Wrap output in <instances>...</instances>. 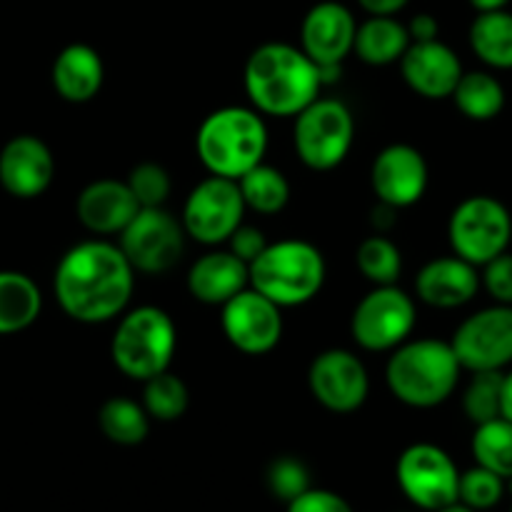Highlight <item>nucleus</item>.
Returning a JSON list of instances; mask_svg holds the SVG:
<instances>
[{"label":"nucleus","mask_w":512,"mask_h":512,"mask_svg":"<svg viewBox=\"0 0 512 512\" xmlns=\"http://www.w3.org/2000/svg\"><path fill=\"white\" fill-rule=\"evenodd\" d=\"M360 8L370 15H395L403 10L410 0H358Z\"/></svg>","instance_id":"nucleus-41"},{"label":"nucleus","mask_w":512,"mask_h":512,"mask_svg":"<svg viewBox=\"0 0 512 512\" xmlns=\"http://www.w3.org/2000/svg\"><path fill=\"white\" fill-rule=\"evenodd\" d=\"M43 310V295L30 275L0 270V335L30 328Z\"/></svg>","instance_id":"nucleus-25"},{"label":"nucleus","mask_w":512,"mask_h":512,"mask_svg":"<svg viewBox=\"0 0 512 512\" xmlns=\"http://www.w3.org/2000/svg\"><path fill=\"white\" fill-rule=\"evenodd\" d=\"M418 310L413 298L398 285H373L350 318V335L368 353H390L413 333Z\"/></svg>","instance_id":"nucleus-9"},{"label":"nucleus","mask_w":512,"mask_h":512,"mask_svg":"<svg viewBox=\"0 0 512 512\" xmlns=\"http://www.w3.org/2000/svg\"><path fill=\"white\" fill-rule=\"evenodd\" d=\"M240 195L248 210H255L260 215H275L285 210L290 203V183L278 168L268 165L263 160L260 165L250 168L248 173L240 175L238 180Z\"/></svg>","instance_id":"nucleus-28"},{"label":"nucleus","mask_w":512,"mask_h":512,"mask_svg":"<svg viewBox=\"0 0 512 512\" xmlns=\"http://www.w3.org/2000/svg\"><path fill=\"white\" fill-rule=\"evenodd\" d=\"M195 150L210 175L238 180L260 165L268 153V128L263 115L245 105H225L200 123Z\"/></svg>","instance_id":"nucleus-4"},{"label":"nucleus","mask_w":512,"mask_h":512,"mask_svg":"<svg viewBox=\"0 0 512 512\" xmlns=\"http://www.w3.org/2000/svg\"><path fill=\"white\" fill-rule=\"evenodd\" d=\"M428 160L415 145L393 143L380 150L370 168V185L378 203L395 210L420 203L428 190Z\"/></svg>","instance_id":"nucleus-16"},{"label":"nucleus","mask_w":512,"mask_h":512,"mask_svg":"<svg viewBox=\"0 0 512 512\" xmlns=\"http://www.w3.org/2000/svg\"><path fill=\"white\" fill-rule=\"evenodd\" d=\"M100 433L115 445L133 448L140 445L150 433V415L145 413L143 403L130 398H110L98 410Z\"/></svg>","instance_id":"nucleus-29"},{"label":"nucleus","mask_w":512,"mask_h":512,"mask_svg":"<svg viewBox=\"0 0 512 512\" xmlns=\"http://www.w3.org/2000/svg\"><path fill=\"white\" fill-rule=\"evenodd\" d=\"M510 512H512V508H510Z\"/></svg>","instance_id":"nucleus-46"},{"label":"nucleus","mask_w":512,"mask_h":512,"mask_svg":"<svg viewBox=\"0 0 512 512\" xmlns=\"http://www.w3.org/2000/svg\"><path fill=\"white\" fill-rule=\"evenodd\" d=\"M220 328L225 340L245 355H268L283 338V308L248 288L220 305Z\"/></svg>","instance_id":"nucleus-14"},{"label":"nucleus","mask_w":512,"mask_h":512,"mask_svg":"<svg viewBox=\"0 0 512 512\" xmlns=\"http://www.w3.org/2000/svg\"><path fill=\"white\" fill-rule=\"evenodd\" d=\"M55 180V158L38 135H15L0 150V185L20 200L43 195Z\"/></svg>","instance_id":"nucleus-17"},{"label":"nucleus","mask_w":512,"mask_h":512,"mask_svg":"<svg viewBox=\"0 0 512 512\" xmlns=\"http://www.w3.org/2000/svg\"><path fill=\"white\" fill-rule=\"evenodd\" d=\"M480 288L488 290L493 303L512 305V253H500L498 258L488 260L480 273Z\"/></svg>","instance_id":"nucleus-37"},{"label":"nucleus","mask_w":512,"mask_h":512,"mask_svg":"<svg viewBox=\"0 0 512 512\" xmlns=\"http://www.w3.org/2000/svg\"><path fill=\"white\" fill-rule=\"evenodd\" d=\"M288 512H353L348 500L333 490L308 488L288 503Z\"/></svg>","instance_id":"nucleus-38"},{"label":"nucleus","mask_w":512,"mask_h":512,"mask_svg":"<svg viewBox=\"0 0 512 512\" xmlns=\"http://www.w3.org/2000/svg\"><path fill=\"white\" fill-rule=\"evenodd\" d=\"M450 348L468 373L508 370L512 365V305L493 303L468 315L450 338Z\"/></svg>","instance_id":"nucleus-13"},{"label":"nucleus","mask_w":512,"mask_h":512,"mask_svg":"<svg viewBox=\"0 0 512 512\" xmlns=\"http://www.w3.org/2000/svg\"><path fill=\"white\" fill-rule=\"evenodd\" d=\"M355 143V118L338 98H315L295 115L293 145L300 163L318 173L338 168Z\"/></svg>","instance_id":"nucleus-7"},{"label":"nucleus","mask_w":512,"mask_h":512,"mask_svg":"<svg viewBox=\"0 0 512 512\" xmlns=\"http://www.w3.org/2000/svg\"><path fill=\"white\" fill-rule=\"evenodd\" d=\"M268 488L275 498L290 503L293 498H298L300 493H305L310 485V470L305 468V463L300 458H293V455H283V458L273 460L268 468Z\"/></svg>","instance_id":"nucleus-36"},{"label":"nucleus","mask_w":512,"mask_h":512,"mask_svg":"<svg viewBox=\"0 0 512 512\" xmlns=\"http://www.w3.org/2000/svg\"><path fill=\"white\" fill-rule=\"evenodd\" d=\"M435 512H475V510L465 508L463 503H450V505H445V508H440V510H435Z\"/></svg>","instance_id":"nucleus-45"},{"label":"nucleus","mask_w":512,"mask_h":512,"mask_svg":"<svg viewBox=\"0 0 512 512\" xmlns=\"http://www.w3.org/2000/svg\"><path fill=\"white\" fill-rule=\"evenodd\" d=\"M398 63L408 88L425 100L450 98L463 75L458 53L440 38L410 43Z\"/></svg>","instance_id":"nucleus-19"},{"label":"nucleus","mask_w":512,"mask_h":512,"mask_svg":"<svg viewBox=\"0 0 512 512\" xmlns=\"http://www.w3.org/2000/svg\"><path fill=\"white\" fill-rule=\"evenodd\" d=\"M470 48L493 70H512V13L490 10L478 13L470 25Z\"/></svg>","instance_id":"nucleus-27"},{"label":"nucleus","mask_w":512,"mask_h":512,"mask_svg":"<svg viewBox=\"0 0 512 512\" xmlns=\"http://www.w3.org/2000/svg\"><path fill=\"white\" fill-rule=\"evenodd\" d=\"M473 458L480 468L512 480V420L500 415L488 423L475 425Z\"/></svg>","instance_id":"nucleus-30"},{"label":"nucleus","mask_w":512,"mask_h":512,"mask_svg":"<svg viewBox=\"0 0 512 512\" xmlns=\"http://www.w3.org/2000/svg\"><path fill=\"white\" fill-rule=\"evenodd\" d=\"M480 290V273L475 265L458 255L435 258L420 268L415 293L425 305L438 310H455L468 305Z\"/></svg>","instance_id":"nucleus-21"},{"label":"nucleus","mask_w":512,"mask_h":512,"mask_svg":"<svg viewBox=\"0 0 512 512\" xmlns=\"http://www.w3.org/2000/svg\"><path fill=\"white\" fill-rule=\"evenodd\" d=\"M175 348H178V330L173 318L163 308L140 305L125 310L115 328L110 355L125 378L145 380L170 370Z\"/></svg>","instance_id":"nucleus-6"},{"label":"nucleus","mask_w":512,"mask_h":512,"mask_svg":"<svg viewBox=\"0 0 512 512\" xmlns=\"http://www.w3.org/2000/svg\"><path fill=\"white\" fill-rule=\"evenodd\" d=\"M248 270L250 288L273 300L278 308H300L318 298L328 273L323 253L300 238L268 243Z\"/></svg>","instance_id":"nucleus-5"},{"label":"nucleus","mask_w":512,"mask_h":512,"mask_svg":"<svg viewBox=\"0 0 512 512\" xmlns=\"http://www.w3.org/2000/svg\"><path fill=\"white\" fill-rule=\"evenodd\" d=\"M503 418L512 420V370L503 378Z\"/></svg>","instance_id":"nucleus-43"},{"label":"nucleus","mask_w":512,"mask_h":512,"mask_svg":"<svg viewBox=\"0 0 512 512\" xmlns=\"http://www.w3.org/2000/svg\"><path fill=\"white\" fill-rule=\"evenodd\" d=\"M183 223L165 205L140 208L123 233L118 235V248L133 265L135 273L163 275L180 263L185 253Z\"/></svg>","instance_id":"nucleus-10"},{"label":"nucleus","mask_w":512,"mask_h":512,"mask_svg":"<svg viewBox=\"0 0 512 512\" xmlns=\"http://www.w3.org/2000/svg\"><path fill=\"white\" fill-rule=\"evenodd\" d=\"M245 203L235 180L208 175L188 193L180 223L188 238L200 245H220L243 225Z\"/></svg>","instance_id":"nucleus-11"},{"label":"nucleus","mask_w":512,"mask_h":512,"mask_svg":"<svg viewBox=\"0 0 512 512\" xmlns=\"http://www.w3.org/2000/svg\"><path fill=\"white\" fill-rule=\"evenodd\" d=\"M470 383L463 393V413L473 425L488 423V420L503 415V378L505 370H483L470 373Z\"/></svg>","instance_id":"nucleus-33"},{"label":"nucleus","mask_w":512,"mask_h":512,"mask_svg":"<svg viewBox=\"0 0 512 512\" xmlns=\"http://www.w3.org/2000/svg\"><path fill=\"white\" fill-rule=\"evenodd\" d=\"M395 478L405 498L420 510L435 512L458 503V465L433 443H415L405 448L395 465Z\"/></svg>","instance_id":"nucleus-12"},{"label":"nucleus","mask_w":512,"mask_h":512,"mask_svg":"<svg viewBox=\"0 0 512 512\" xmlns=\"http://www.w3.org/2000/svg\"><path fill=\"white\" fill-rule=\"evenodd\" d=\"M308 388L325 410L348 415L368 400L370 378L358 355L345 348H330L310 363Z\"/></svg>","instance_id":"nucleus-15"},{"label":"nucleus","mask_w":512,"mask_h":512,"mask_svg":"<svg viewBox=\"0 0 512 512\" xmlns=\"http://www.w3.org/2000/svg\"><path fill=\"white\" fill-rule=\"evenodd\" d=\"M188 405V385L178 375L170 373V370H165V373L155 375V378L143 383V408L150 415V420L173 423V420L183 418Z\"/></svg>","instance_id":"nucleus-32"},{"label":"nucleus","mask_w":512,"mask_h":512,"mask_svg":"<svg viewBox=\"0 0 512 512\" xmlns=\"http://www.w3.org/2000/svg\"><path fill=\"white\" fill-rule=\"evenodd\" d=\"M105 80L103 58L85 43H70L55 55L53 88L68 103H90Z\"/></svg>","instance_id":"nucleus-23"},{"label":"nucleus","mask_w":512,"mask_h":512,"mask_svg":"<svg viewBox=\"0 0 512 512\" xmlns=\"http://www.w3.org/2000/svg\"><path fill=\"white\" fill-rule=\"evenodd\" d=\"M355 265L373 285H395L403 273V253L388 235L378 233L365 238L355 253Z\"/></svg>","instance_id":"nucleus-31"},{"label":"nucleus","mask_w":512,"mask_h":512,"mask_svg":"<svg viewBox=\"0 0 512 512\" xmlns=\"http://www.w3.org/2000/svg\"><path fill=\"white\" fill-rule=\"evenodd\" d=\"M408 35H410V43H423V40H435L440 33V25L433 15L428 13H418L408 25Z\"/></svg>","instance_id":"nucleus-40"},{"label":"nucleus","mask_w":512,"mask_h":512,"mask_svg":"<svg viewBox=\"0 0 512 512\" xmlns=\"http://www.w3.org/2000/svg\"><path fill=\"white\" fill-rule=\"evenodd\" d=\"M505 495V478L495 475L493 470H485L480 465L460 473L458 483V503L465 508L480 512L490 510L503 500Z\"/></svg>","instance_id":"nucleus-34"},{"label":"nucleus","mask_w":512,"mask_h":512,"mask_svg":"<svg viewBox=\"0 0 512 512\" xmlns=\"http://www.w3.org/2000/svg\"><path fill=\"white\" fill-rule=\"evenodd\" d=\"M225 243L230 245V253L235 255L238 260H243L245 265L253 263L255 258H258L260 253H263L265 248H268V240H265L263 230L253 228V225H240V228H235V233L230 235Z\"/></svg>","instance_id":"nucleus-39"},{"label":"nucleus","mask_w":512,"mask_h":512,"mask_svg":"<svg viewBox=\"0 0 512 512\" xmlns=\"http://www.w3.org/2000/svg\"><path fill=\"white\" fill-rule=\"evenodd\" d=\"M245 95L260 115L295 118L320 98L318 65L290 43H263L243 70Z\"/></svg>","instance_id":"nucleus-2"},{"label":"nucleus","mask_w":512,"mask_h":512,"mask_svg":"<svg viewBox=\"0 0 512 512\" xmlns=\"http://www.w3.org/2000/svg\"><path fill=\"white\" fill-rule=\"evenodd\" d=\"M448 240L453 255L483 268L510 248L512 215L508 205L493 195H470L450 213Z\"/></svg>","instance_id":"nucleus-8"},{"label":"nucleus","mask_w":512,"mask_h":512,"mask_svg":"<svg viewBox=\"0 0 512 512\" xmlns=\"http://www.w3.org/2000/svg\"><path fill=\"white\" fill-rule=\"evenodd\" d=\"M138 210L140 205L130 193L128 183L115 178L93 180L80 190L78 203H75L80 225L100 238L123 233V228Z\"/></svg>","instance_id":"nucleus-20"},{"label":"nucleus","mask_w":512,"mask_h":512,"mask_svg":"<svg viewBox=\"0 0 512 512\" xmlns=\"http://www.w3.org/2000/svg\"><path fill=\"white\" fill-rule=\"evenodd\" d=\"M395 213H398V210L390 208V205L378 203V208L373 210V225H375V230H378V233H385V230L393 228V225H395Z\"/></svg>","instance_id":"nucleus-42"},{"label":"nucleus","mask_w":512,"mask_h":512,"mask_svg":"<svg viewBox=\"0 0 512 512\" xmlns=\"http://www.w3.org/2000/svg\"><path fill=\"white\" fill-rule=\"evenodd\" d=\"M355 23L350 8L338 0H323L313 5L300 25V50L315 65H343L353 53Z\"/></svg>","instance_id":"nucleus-18"},{"label":"nucleus","mask_w":512,"mask_h":512,"mask_svg":"<svg viewBox=\"0 0 512 512\" xmlns=\"http://www.w3.org/2000/svg\"><path fill=\"white\" fill-rule=\"evenodd\" d=\"M460 368L450 340L420 338L405 340L395 350H390L385 365V383L408 408L430 410L443 405L460 385Z\"/></svg>","instance_id":"nucleus-3"},{"label":"nucleus","mask_w":512,"mask_h":512,"mask_svg":"<svg viewBox=\"0 0 512 512\" xmlns=\"http://www.w3.org/2000/svg\"><path fill=\"white\" fill-rule=\"evenodd\" d=\"M130 193L138 200L140 208H160L168 203L173 180L170 173L160 163H140L125 178Z\"/></svg>","instance_id":"nucleus-35"},{"label":"nucleus","mask_w":512,"mask_h":512,"mask_svg":"<svg viewBox=\"0 0 512 512\" xmlns=\"http://www.w3.org/2000/svg\"><path fill=\"white\" fill-rule=\"evenodd\" d=\"M250 285V270L230 250L200 255L188 273V290L198 303L225 305Z\"/></svg>","instance_id":"nucleus-22"},{"label":"nucleus","mask_w":512,"mask_h":512,"mask_svg":"<svg viewBox=\"0 0 512 512\" xmlns=\"http://www.w3.org/2000/svg\"><path fill=\"white\" fill-rule=\"evenodd\" d=\"M450 98L455 100L460 115L475 120V123L495 120L505 108L503 83L488 70H470V73L463 70Z\"/></svg>","instance_id":"nucleus-26"},{"label":"nucleus","mask_w":512,"mask_h":512,"mask_svg":"<svg viewBox=\"0 0 512 512\" xmlns=\"http://www.w3.org/2000/svg\"><path fill=\"white\" fill-rule=\"evenodd\" d=\"M53 290L60 310L75 323H110L128 310L135 270L118 243L83 240L58 260Z\"/></svg>","instance_id":"nucleus-1"},{"label":"nucleus","mask_w":512,"mask_h":512,"mask_svg":"<svg viewBox=\"0 0 512 512\" xmlns=\"http://www.w3.org/2000/svg\"><path fill=\"white\" fill-rule=\"evenodd\" d=\"M408 45V28L400 20H395L393 15H370L355 30L353 50L363 63L383 68V65L398 63Z\"/></svg>","instance_id":"nucleus-24"},{"label":"nucleus","mask_w":512,"mask_h":512,"mask_svg":"<svg viewBox=\"0 0 512 512\" xmlns=\"http://www.w3.org/2000/svg\"><path fill=\"white\" fill-rule=\"evenodd\" d=\"M478 13H490V10H505L510 5V0H470Z\"/></svg>","instance_id":"nucleus-44"}]
</instances>
